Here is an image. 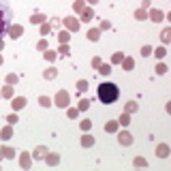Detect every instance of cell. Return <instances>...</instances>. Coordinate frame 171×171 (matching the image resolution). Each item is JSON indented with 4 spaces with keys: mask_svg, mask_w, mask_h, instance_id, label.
Listing matches in <instances>:
<instances>
[{
    "mask_svg": "<svg viewBox=\"0 0 171 171\" xmlns=\"http://www.w3.org/2000/svg\"><path fill=\"white\" fill-rule=\"evenodd\" d=\"M118 96H120V88L115 86V84L105 82V84H101V86H98V98H101V103L111 105Z\"/></svg>",
    "mask_w": 171,
    "mask_h": 171,
    "instance_id": "obj_1",
    "label": "cell"
},
{
    "mask_svg": "<svg viewBox=\"0 0 171 171\" xmlns=\"http://www.w3.org/2000/svg\"><path fill=\"white\" fill-rule=\"evenodd\" d=\"M13 26V11L4 0H0V41L4 34H9V28Z\"/></svg>",
    "mask_w": 171,
    "mask_h": 171,
    "instance_id": "obj_2",
    "label": "cell"
},
{
    "mask_svg": "<svg viewBox=\"0 0 171 171\" xmlns=\"http://www.w3.org/2000/svg\"><path fill=\"white\" fill-rule=\"evenodd\" d=\"M69 98H71V96H69L66 90H60V92L56 94V105H58V107H66V105H69Z\"/></svg>",
    "mask_w": 171,
    "mask_h": 171,
    "instance_id": "obj_3",
    "label": "cell"
},
{
    "mask_svg": "<svg viewBox=\"0 0 171 171\" xmlns=\"http://www.w3.org/2000/svg\"><path fill=\"white\" fill-rule=\"evenodd\" d=\"M22 34H24L22 26H11V28H9V37H11V39H19Z\"/></svg>",
    "mask_w": 171,
    "mask_h": 171,
    "instance_id": "obj_4",
    "label": "cell"
},
{
    "mask_svg": "<svg viewBox=\"0 0 171 171\" xmlns=\"http://www.w3.org/2000/svg\"><path fill=\"white\" fill-rule=\"evenodd\" d=\"M118 141L122 143V146H131V143H133V135L131 133H120L118 135Z\"/></svg>",
    "mask_w": 171,
    "mask_h": 171,
    "instance_id": "obj_5",
    "label": "cell"
},
{
    "mask_svg": "<svg viewBox=\"0 0 171 171\" xmlns=\"http://www.w3.org/2000/svg\"><path fill=\"white\" fill-rule=\"evenodd\" d=\"M11 105H13V109L17 111V109H22V107L26 105V98H24V96H17V98H13V103H11Z\"/></svg>",
    "mask_w": 171,
    "mask_h": 171,
    "instance_id": "obj_6",
    "label": "cell"
},
{
    "mask_svg": "<svg viewBox=\"0 0 171 171\" xmlns=\"http://www.w3.org/2000/svg\"><path fill=\"white\" fill-rule=\"evenodd\" d=\"M150 19L152 22H160V19H165V17H163V13H160L158 9H154V11H150Z\"/></svg>",
    "mask_w": 171,
    "mask_h": 171,
    "instance_id": "obj_7",
    "label": "cell"
},
{
    "mask_svg": "<svg viewBox=\"0 0 171 171\" xmlns=\"http://www.w3.org/2000/svg\"><path fill=\"white\" fill-rule=\"evenodd\" d=\"M64 26H66L69 30H77V28H79V24L73 19V17H69V19H64Z\"/></svg>",
    "mask_w": 171,
    "mask_h": 171,
    "instance_id": "obj_8",
    "label": "cell"
},
{
    "mask_svg": "<svg viewBox=\"0 0 171 171\" xmlns=\"http://www.w3.org/2000/svg\"><path fill=\"white\" fill-rule=\"evenodd\" d=\"M92 17H94L92 9H84V11H82V19H84V22H90V19H92Z\"/></svg>",
    "mask_w": 171,
    "mask_h": 171,
    "instance_id": "obj_9",
    "label": "cell"
},
{
    "mask_svg": "<svg viewBox=\"0 0 171 171\" xmlns=\"http://www.w3.org/2000/svg\"><path fill=\"white\" fill-rule=\"evenodd\" d=\"M156 152H158V156H160V158H165V156H169V148L165 146V143H160V146H158V150H156Z\"/></svg>",
    "mask_w": 171,
    "mask_h": 171,
    "instance_id": "obj_10",
    "label": "cell"
},
{
    "mask_svg": "<svg viewBox=\"0 0 171 171\" xmlns=\"http://www.w3.org/2000/svg\"><path fill=\"white\" fill-rule=\"evenodd\" d=\"M92 143H94V139L90 137V135H84V137H82V146H84V148H90Z\"/></svg>",
    "mask_w": 171,
    "mask_h": 171,
    "instance_id": "obj_11",
    "label": "cell"
},
{
    "mask_svg": "<svg viewBox=\"0 0 171 171\" xmlns=\"http://www.w3.org/2000/svg\"><path fill=\"white\" fill-rule=\"evenodd\" d=\"M30 22H32V24H43V22H45V15L37 13V15H32V17H30Z\"/></svg>",
    "mask_w": 171,
    "mask_h": 171,
    "instance_id": "obj_12",
    "label": "cell"
},
{
    "mask_svg": "<svg viewBox=\"0 0 171 171\" xmlns=\"http://www.w3.org/2000/svg\"><path fill=\"white\" fill-rule=\"evenodd\" d=\"M98 73H101V75H109L111 73V66L109 64H101V66H98Z\"/></svg>",
    "mask_w": 171,
    "mask_h": 171,
    "instance_id": "obj_13",
    "label": "cell"
},
{
    "mask_svg": "<svg viewBox=\"0 0 171 171\" xmlns=\"http://www.w3.org/2000/svg\"><path fill=\"white\" fill-rule=\"evenodd\" d=\"M22 167H30V154H28V152L22 154Z\"/></svg>",
    "mask_w": 171,
    "mask_h": 171,
    "instance_id": "obj_14",
    "label": "cell"
},
{
    "mask_svg": "<svg viewBox=\"0 0 171 171\" xmlns=\"http://www.w3.org/2000/svg\"><path fill=\"white\" fill-rule=\"evenodd\" d=\"M0 152H2V154H4L6 158H15V150H11V148H2Z\"/></svg>",
    "mask_w": 171,
    "mask_h": 171,
    "instance_id": "obj_15",
    "label": "cell"
},
{
    "mask_svg": "<svg viewBox=\"0 0 171 171\" xmlns=\"http://www.w3.org/2000/svg\"><path fill=\"white\" fill-rule=\"evenodd\" d=\"M45 160H47V165H58V160H60V158H58V154H49Z\"/></svg>",
    "mask_w": 171,
    "mask_h": 171,
    "instance_id": "obj_16",
    "label": "cell"
},
{
    "mask_svg": "<svg viewBox=\"0 0 171 171\" xmlns=\"http://www.w3.org/2000/svg\"><path fill=\"white\" fill-rule=\"evenodd\" d=\"M45 152H47V150H45V148L41 146V148H37V150H34V154H32V156H34V158H43V156H45Z\"/></svg>",
    "mask_w": 171,
    "mask_h": 171,
    "instance_id": "obj_17",
    "label": "cell"
},
{
    "mask_svg": "<svg viewBox=\"0 0 171 171\" xmlns=\"http://www.w3.org/2000/svg\"><path fill=\"white\" fill-rule=\"evenodd\" d=\"M98 37H101V32H98V30H90L88 32V39L90 41H98Z\"/></svg>",
    "mask_w": 171,
    "mask_h": 171,
    "instance_id": "obj_18",
    "label": "cell"
},
{
    "mask_svg": "<svg viewBox=\"0 0 171 171\" xmlns=\"http://www.w3.org/2000/svg\"><path fill=\"white\" fill-rule=\"evenodd\" d=\"M56 75H58V71H56V69H49V71H45V79H53Z\"/></svg>",
    "mask_w": 171,
    "mask_h": 171,
    "instance_id": "obj_19",
    "label": "cell"
},
{
    "mask_svg": "<svg viewBox=\"0 0 171 171\" xmlns=\"http://www.w3.org/2000/svg\"><path fill=\"white\" fill-rule=\"evenodd\" d=\"M39 103H41L43 107H49V105H51V98H49V96H41V98H39Z\"/></svg>",
    "mask_w": 171,
    "mask_h": 171,
    "instance_id": "obj_20",
    "label": "cell"
},
{
    "mask_svg": "<svg viewBox=\"0 0 171 171\" xmlns=\"http://www.w3.org/2000/svg\"><path fill=\"white\" fill-rule=\"evenodd\" d=\"M150 53H152V47H150V45H143V47H141V56H150Z\"/></svg>",
    "mask_w": 171,
    "mask_h": 171,
    "instance_id": "obj_21",
    "label": "cell"
},
{
    "mask_svg": "<svg viewBox=\"0 0 171 171\" xmlns=\"http://www.w3.org/2000/svg\"><path fill=\"white\" fill-rule=\"evenodd\" d=\"M88 107H90V101H88V98H82V101H79V109H88Z\"/></svg>",
    "mask_w": 171,
    "mask_h": 171,
    "instance_id": "obj_22",
    "label": "cell"
},
{
    "mask_svg": "<svg viewBox=\"0 0 171 171\" xmlns=\"http://www.w3.org/2000/svg\"><path fill=\"white\" fill-rule=\"evenodd\" d=\"M163 41H165V43H169V41H171V28L163 30Z\"/></svg>",
    "mask_w": 171,
    "mask_h": 171,
    "instance_id": "obj_23",
    "label": "cell"
},
{
    "mask_svg": "<svg viewBox=\"0 0 171 171\" xmlns=\"http://www.w3.org/2000/svg\"><path fill=\"white\" fill-rule=\"evenodd\" d=\"M77 90H79V92L88 90V82H84V79H82V82H77Z\"/></svg>",
    "mask_w": 171,
    "mask_h": 171,
    "instance_id": "obj_24",
    "label": "cell"
},
{
    "mask_svg": "<svg viewBox=\"0 0 171 171\" xmlns=\"http://www.w3.org/2000/svg\"><path fill=\"white\" fill-rule=\"evenodd\" d=\"M156 73H158V75H165V73H167V66L163 64V62H160V64L156 66Z\"/></svg>",
    "mask_w": 171,
    "mask_h": 171,
    "instance_id": "obj_25",
    "label": "cell"
},
{
    "mask_svg": "<svg viewBox=\"0 0 171 171\" xmlns=\"http://www.w3.org/2000/svg\"><path fill=\"white\" fill-rule=\"evenodd\" d=\"M11 126H6V128H2V139H9V137H11Z\"/></svg>",
    "mask_w": 171,
    "mask_h": 171,
    "instance_id": "obj_26",
    "label": "cell"
},
{
    "mask_svg": "<svg viewBox=\"0 0 171 171\" xmlns=\"http://www.w3.org/2000/svg\"><path fill=\"white\" fill-rule=\"evenodd\" d=\"M124 69H126V71L133 69V60H131V58H124Z\"/></svg>",
    "mask_w": 171,
    "mask_h": 171,
    "instance_id": "obj_27",
    "label": "cell"
},
{
    "mask_svg": "<svg viewBox=\"0 0 171 171\" xmlns=\"http://www.w3.org/2000/svg\"><path fill=\"white\" fill-rule=\"evenodd\" d=\"M115 128H118V122H109V124H107V131H109V133H113Z\"/></svg>",
    "mask_w": 171,
    "mask_h": 171,
    "instance_id": "obj_28",
    "label": "cell"
},
{
    "mask_svg": "<svg viewBox=\"0 0 171 171\" xmlns=\"http://www.w3.org/2000/svg\"><path fill=\"white\" fill-rule=\"evenodd\" d=\"M131 122V118H128V113H124L122 118H120V124H124V126H126V124Z\"/></svg>",
    "mask_w": 171,
    "mask_h": 171,
    "instance_id": "obj_29",
    "label": "cell"
},
{
    "mask_svg": "<svg viewBox=\"0 0 171 171\" xmlns=\"http://www.w3.org/2000/svg\"><path fill=\"white\" fill-rule=\"evenodd\" d=\"M165 53H167L165 47H158V49H156V58H165Z\"/></svg>",
    "mask_w": 171,
    "mask_h": 171,
    "instance_id": "obj_30",
    "label": "cell"
},
{
    "mask_svg": "<svg viewBox=\"0 0 171 171\" xmlns=\"http://www.w3.org/2000/svg\"><path fill=\"white\" fill-rule=\"evenodd\" d=\"M45 60H56V53L53 51H45Z\"/></svg>",
    "mask_w": 171,
    "mask_h": 171,
    "instance_id": "obj_31",
    "label": "cell"
},
{
    "mask_svg": "<svg viewBox=\"0 0 171 171\" xmlns=\"http://www.w3.org/2000/svg\"><path fill=\"white\" fill-rule=\"evenodd\" d=\"M135 167H146V160L143 158H135Z\"/></svg>",
    "mask_w": 171,
    "mask_h": 171,
    "instance_id": "obj_32",
    "label": "cell"
},
{
    "mask_svg": "<svg viewBox=\"0 0 171 171\" xmlns=\"http://www.w3.org/2000/svg\"><path fill=\"white\" fill-rule=\"evenodd\" d=\"M135 17H137V19H146V11L141 9V11H137V13H135Z\"/></svg>",
    "mask_w": 171,
    "mask_h": 171,
    "instance_id": "obj_33",
    "label": "cell"
},
{
    "mask_svg": "<svg viewBox=\"0 0 171 171\" xmlns=\"http://www.w3.org/2000/svg\"><path fill=\"white\" fill-rule=\"evenodd\" d=\"M69 37H71L69 32H60V41H62V43H66V41H69Z\"/></svg>",
    "mask_w": 171,
    "mask_h": 171,
    "instance_id": "obj_34",
    "label": "cell"
},
{
    "mask_svg": "<svg viewBox=\"0 0 171 171\" xmlns=\"http://www.w3.org/2000/svg\"><path fill=\"white\" fill-rule=\"evenodd\" d=\"M2 94H4V96H11V94H13V88H11V86H6V88L2 90Z\"/></svg>",
    "mask_w": 171,
    "mask_h": 171,
    "instance_id": "obj_35",
    "label": "cell"
},
{
    "mask_svg": "<svg viewBox=\"0 0 171 171\" xmlns=\"http://www.w3.org/2000/svg\"><path fill=\"white\" fill-rule=\"evenodd\" d=\"M135 109H137V103H133V101H131V103L126 105V111H135Z\"/></svg>",
    "mask_w": 171,
    "mask_h": 171,
    "instance_id": "obj_36",
    "label": "cell"
},
{
    "mask_svg": "<svg viewBox=\"0 0 171 171\" xmlns=\"http://www.w3.org/2000/svg\"><path fill=\"white\" fill-rule=\"evenodd\" d=\"M90 126H92V124H90V120H84V122H82V131H88Z\"/></svg>",
    "mask_w": 171,
    "mask_h": 171,
    "instance_id": "obj_37",
    "label": "cell"
},
{
    "mask_svg": "<svg viewBox=\"0 0 171 171\" xmlns=\"http://www.w3.org/2000/svg\"><path fill=\"white\" fill-rule=\"evenodd\" d=\"M75 11H84V2H82V0H77V2H75Z\"/></svg>",
    "mask_w": 171,
    "mask_h": 171,
    "instance_id": "obj_38",
    "label": "cell"
},
{
    "mask_svg": "<svg viewBox=\"0 0 171 171\" xmlns=\"http://www.w3.org/2000/svg\"><path fill=\"white\" fill-rule=\"evenodd\" d=\"M6 120H9V124H15V122H17V120H19V118H17V115L13 113V115H9V118H6Z\"/></svg>",
    "mask_w": 171,
    "mask_h": 171,
    "instance_id": "obj_39",
    "label": "cell"
},
{
    "mask_svg": "<svg viewBox=\"0 0 171 171\" xmlns=\"http://www.w3.org/2000/svg\"><path fill=\"white\" fill-rule=\"evenodd\" d=\"M122 60H124L122 53H113V62H122Z\"/></svg>",
    "mask_w": 171,
    "mask_h": 171,
    "instance_id": "obj_40",
    "label": "cell"
},
{
    "mask_svg": "<svg viewBox=\"0 0 171 171\" xmlns=\"http://www.w3.org/2000/svg\"><path fill=\"white\" fill-rule=\"evenodd\" d=\"M6 82H9V84H15V82H17V75H9Z\"/></svg>",
    "mask_w": 171,
    "mask_h": 171,
    "instance_id": "obj_41",
    "label": "cell"
},
{
    "mask_svg": "<svg viewBox=\"0 0 171 171\" xmlns=\"http://www.w3.org/2000/svg\"><path fill=\"white\" fill-rule=\"evenodd\" d=\"M60 53H69V45H66V43H62V47H60Z\"/></svg>",
    "mask_w": 171,
    "mask_h": 171,
    "instance_id": "obj_42",
    "label": "cell"
},
{
    "mask_svg": "<svg viewBox=\"0 0 171 171\" xmlns=\"http://www.w3.org/2000/svg\"><path fill=\"white\" fill-rule=\"evenodd\" d=\"M49 28H51V26H49V24H45L43 28H41V32H43V34H47V32H49Z\"/></svg>",
    "mask_w": 171,
    "mask_h": 171,
    "instance_id": "obj_43",
    "label": "cell"
},
{
    "mask_svg": "<svg viewBox=\"0 0 171 171\" xmlns=\"http://www.w3.org/2000/svg\"><path fill=\"white\" fill-rule=\"evenodd\" d=\"M92 64L98 69V66H101V58H94V60H92Z\"/></svg>",
    "mask_w": 171,
    "mask_h": 171,
    "instance_id": "obj_44",
    "label": "cell"
},
{
    "mask_svg": "<svg viewBox=\"0 0 171 171\" xmlns=\"http://www.w3.org/2000/svg\"><path fill=\"white\" fill-rule=\"evenodd\" d=\"M167 111H169V113H171V103H167Z\"/></svg>",
    "mask_w": 171,
    "mask_h": 171,
    "instance_id": "obj_45",
    "label": "cell"
},
{
    "mask_svg": "<svg viewBox=\"0 0 171 171\" xmlns=\"http://www.w3.org/2000/svg\"><path fill=\"white\" fill-rule=\"evenodd\" d=\"M88 2H90V4H96V2H98V0H88Z\"/></svg>",
    "mask_w": 171,
    "mask_h": 171,
    "instance_id": "obj_46",
    "label": "cell"
},
{
    "mask_svg": "<svg viewBox=\"0 0 171 171\" xmlns=\"http://www.w3.org/2000/svg\"><path fill=\"white\" fill-rule=\"evenodd\" d=\"M167 19H169V22H171V13H169V15H167Z\"/></svg>",
    "mask_w": 171,
    "mask_h": 171,
    "instance_id": "obj_47",
    "label": "cell"
},
{
    "mask_svg": "<svg viewBox=\"0 0 171 171\" xmlns=\"http://www.w3.org/2000/svg\"><path fill=\"white\" fill-rule=\"evenodd\" d=\"M0 64H2V56H0Z\"/></svg>",
    "mask_w": 171,
    "mask_h": 171,
    "instance_id": "obj_48",
    "label": "cell"
}]
</instances>
